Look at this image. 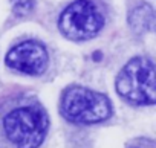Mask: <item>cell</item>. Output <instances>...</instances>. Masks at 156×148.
Wrapping results in <instances>:
<instances>
[{"label": "cell", "mask_w": 156, "mask_h": 148, "mask_svg": "<svg viewBox=\"0 0 156 148\" xmlns=\"http://www.w3.org/2000/svg\"><path fill=\"white\" fill-rule=\"evenodd\" d=\"M118 93L132 104H156V67L142 57L130 60L116 78Z\"/></svg>", "instance_id": "obj_1"}, {"label": "cell", "mask_w": 156, "mask_h": 148, "mask_svg": "<svg viewBox=\"0 0 156 148\" xmlns=\"http://www.w3.org/2000/svg\"><path fill=\"white\" fill-rule=\"evenodd\" d=\"M61 113L75 124H97L110 116L112 105L103 93L81 86H72L63 93Z\"/></svg>", "instance_id": "obj_2"}, {"label": "cell", "mask_w": 156, "mask_h": 148, "mask_svg": "<svg viewBox=\"0 0 156 148\" xmlns=\"http://www.w3.org/2000/svg\"><path fill=\"white\" fill-rule=\"evenodd\" d=\"M49 119L40 107H20L5 116L3 128L17 148H37L48 133Z\"/></svg>", "instance_id": "obj_3"}, {"label": "cell", "mask_w": 156, "mask_h": 148, "mask_svg": "<svg viewBox=\"0 0 156 148\" xmlns=\"http://www.w3.org/2000/svg\"><path fill=\"white\" fill-rule=\"evenodd\" d=\"M104 25V15L92 0H75L60 15L58 28L70 40H89Z\"/></svg>", "instance_id": "obj_4"}, {"label": "cell", "mask_w": 156, "mask_h": 148, "mask_svg": "<svg viewBox=\"0 0 156 148\" xmlns=\"http://www.w3.org/2000/svg\"><path fill=\"white\" fill-rule=\"evenodd\" d=\"M48 52L37 41H23L6 55V64L26 75H40L48 67Z\"/></svg>", "instance_id": "obj_5"}, {"label": "cell", "mask_w": 156, "mask_h": 148, "mask_svg": "<svg viewBox=\"0 0 156 148\" xmlns=\"http://www.w3.org/2000/svg\"><path fill=\"white\" fill-rule=\"evenodd\" d=\"M129 23L133 32L136 34H144L151 31L156 26V12L150 5L141 3L136 8L132 9L129 15Z\"/></svg>", "instance_id": "obj_6"}, {"label": "cell", "mask_w": 156, "mask_h": 148, "mask_svg": "<svg viewBox=\"0 0 156 148\" xmlns=\"http://www.w3.org/2000/svg\"><path fill=\"white\" fill-rule=\"evenodd\" d=\"M11 3H12L14 14L19 17H25L34 9L35 0H11Z\"/></svg>", "instance_id": "obj_7"}, {"label": "cell", "mask_w": 156, "mask_h": 148, "mask_svg": "<svg viewBox=\"0 0 156 148\" xmlns=\"http://www.w3.org/2000/svg\"><path fill=\"white\" fill-rule=\"evenodd\" d=\"M129 148H156V142L150 140V139H141L139 142L133 143L132 146Z\"/></svg>", "instance_id": "obj_8"}]
</instances>
